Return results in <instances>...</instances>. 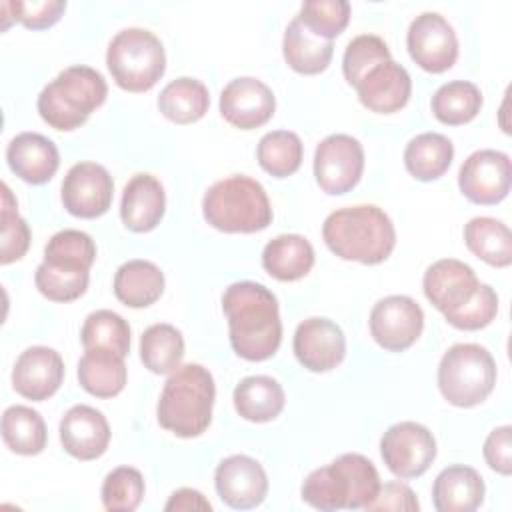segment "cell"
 <instances>
[{
  "label": "cell",
  "mask_w": 512,
  "mask_h": 512,
  "mask_svg": "<svg viewBox=\"0 0 512 512\" xmlns=\"http://www.w3.org/2000/svg\"><path fill=\"white\" fill-rule=\"evenodd\" d=\"M216 386L202 364H182L170 372L156 406L158 424L180 436H200L212 422Z\"/></svg>",
  "instance_id": "obj_3"
},
{
  "label": "cell",
  "mask_w": 512,
  "mask_h": 512,
  "mask_svg": "<svg viewBox=\"0 0 512 512\" xmlns=\"http://www.w3.org/2000/svg\"><path fill=\"white\" fill-rule=\"evenodd\" d=\"M498 314V296L492 286L482 284L474 298L458 312L446 316V322L458 330H480L486 328Z\"/></svg>",
  "instance_id": "obj_44"
},
{
  "label": "cell",
  "mask_w": 512,
  "mask_h": 512,
  "mask_svg": "<svg viewBox=\"0 0 512 512\" xmlns=\"http://www.w3.org/2000/svg\"><path fill=\"white\" fill-rule=\"evenodd\" d=\"M364 172V148L348 134L326 136L314 152V178L332 196L350 192Z\"/></svg>",
  "instance_id": "obj_9"
},
{
  "label": "cell",
  "mask_w": 512,
  "mask_h": 512,
  "mask_svg": "<svg viewBox=\"0 0 512 512\" xmlns=\"http://www.w3.org/2000/svg\"><path fill=\"white\" fill-rule=\"evenodd\" d=\"M476 272L456 258H442L430 264L422 278V288L430 304L446 316L464 308L478 292Z\"/></svg>",
  "instance_id": "obj_15"
},
{
  "label": "cell",
  "mask_w": 512,
  "mask_h": 512,
  "mask_svg": "<svg viewBox=\"0 0 512 512\" xmlns=\"http://www.w3.org/2000/svg\"><path fill=\"white\" fill-rule=\"evenodd\" d=\"M108 86L104 76L90 66H68L38 94L40 118L60 132L80 128L104 104Z\"/></svg>",
  "instance_id": "obj_4"
},
{
  "label": "cell",
  "mask_w": 512,
  "mask_h": 512,
  "mask_svg": "<svg viewBox=\"0 0 512 512\" xmlns=\"http://www.w3.org/2000/svg\"><path fill=\"white\" fill-rule=\"evenodd\" d=\"M106 66L122 90L146 92L164 76V46L146 28H124L108 44Z\"/></svg>",
  "instance_id": "obj_7"
},
{
  "label": "cell",
  "mask_w": 512,
  "mask_h": 512,
  "mask_svg": "<svg viewBox=\"0 0 512 512\" xmlns=\"http://www.w3.org/2000/svg\"><path fill=\"white\" fill-rule=\"evenodd\" d=\"M312 34L334 40L344 32L350 20V4L346 0H308L296 16Z\"/></svg>",
  "instance_id": "obj_40"
},
{
  "label": "cell",
  "mask_w": 512,
  "mask_h": 512,
  "mask_svg": "<svg viewBox=\"0 0 512 512\" xmlns=\"http://www.w3.org/2000/svg\"><path fill=\"white\" fill-rule=\"evenodd\" d=\"M410 58L426 72L440 74L458 58V38L452 24L438 12H422L410 22L406 34Z\"/></svg>",
  "instance_id": "obj_10"
},
{
  "label": "cell",
  "mask_w": 512,
  "mask_h": 512,
  "mask_svg": "<svg viewBox=\"0 0 512 512\" xmlns=\"http://www.w3.org/2000/svg\"><path fill=\"white\" fill-rule=\"evenodd\" d=\"M420 508L416 494L404 482H386L380 486L376 498L364 510H396L416 512Z\"/></svg>",
  "instance_id": "obj_47"
},
{
  "label": "cell",
  "mask_w": 512,
  "mask_h": 512,
  "mask_svg": "<svg viewBox=\"0 0 512 512\" xmlns=\"http://www.w3.org/2000/svg\"><path fill=\"white\" fill-rule=\"evenodd\" d=\"M468 250L490 266L506 268L512 264V232L496 218L476 216L464 226Z\"/></svg>",
  "instance_id": "obj_31"
},
{
  "label": "cell",
  "mask_w": 512,
  "mask_h": 512,
  "mask_svg": "<svg viewBox=\"0 0 512 512\" xmlns=\"http://www.w3.org/2000/svg\"><path fill=\"white\" fill-rule=\"evenodd\" d=\"M282 52L286 64L298 72V74H320L328 68L334 44L332 40H324L316 34H312L298 18H294L284 32L282 40Z\"/></svg>",
  "instance_id": "obj_28"
},
{
  "label": "cell",
  "mask_w": 512,
  "mask_h": 512,
  "mask_svg": "<svg viewBox=\"0 0 512 512\" xmlns=\"http://www.w3.org/2000/svg\"><path fill=\"white\" fill-rule=\"evenodd\" d=\"M62 204L78 218H98L108 212L114 196L110 172L96 162L74 164L62 180Z\"/></svg>",
  "instance_id": "obj_13"
},
{
  "label": "cell",
  "mask_w": 512,
  "mask_h": 512,
  "mask_svg": "<svg viewBox=\"0 0 512 512\" xmlns=\"http://www.w3.org/2000/svg\"><path fill=\"white\" fill-rule=\"evenodd\" d=\"M484 460L486 464L502 474L510 476L512 472V428L510 426H498L494 428L486 442H484Z\"/></svg>",
  "instance_id": "obj_46"
},
{
  "label": "cell",
  "mask_w": 512,
  "mask_h": 512,
  "mask_svg": "<svg viewBox=\"0 0 512 512\" xmlns=\"http://www.w3.org/2000/svg\"><path fill=\"white\" fill-rule=\"evenodd\" d=\"M354 88L362 106L376 114H392L408 104L412 80L408 70L390 58L370 68Z\"/></svg>",
  "instance_id": "obj_19"
},
{
  "label": "cell",
  "mask_w": 512,
  "mask_h": 512,
  "mask_svg": "<svg viewBox=\"0 0 512 512\" xmlns=\"http://www.w3.org/2000/svg\"><path fill=\"white\" fill-rule=\"evenodd\" d=\"M6 160L10 170L28 184H46L60 166L56 144L38 132L14 136L8 142Z\"/></svg>",
  "instance_id": "obj_21"
},
{
  "label": "cell",
  "mask_w": 512,
  "mask_h": 512,
  "mask_svg": "<svg viewBox=\"0 0 512 512\" xmlns=\"http://www.w3.org/2000/svg\"><path fill=\"white\" fill-rule=\"evenodd\" d=\"M342 508H366L380 490V476L374 464L356 452L338 456L328 464Z\"/></svg>",
  "instance_id": "obj_23"
},
{
  "label": "cell",
  "mask_w": 512,
  "mask_h": 512,
  "mask_svg": "<svg viewBox=\"0 0 512 512\" xmlns=\"http://www.w3.org/2000/svg\"><path fill=\"white\" fill-rule=\"evenodd\" d=\"M126 364L124 356L106 350L92 348L86 350L78 362V382L80 386L96 398H114L126 386Z\"/></svg>",
  "instance_id": "obj_26"
},
{
  "label": "cell",
  "mask_w": 512,
  "mask_h": 512,
  "mask_svg": "<svg viewBox=\"0 0 512 512\" xmlns=\"http://www.w3.org/2000/svg\"><path fill=\"white\" fill-rule=\"evenodd\" d=\"M184 356L182 332L172 324H152L140 336V360L154 374L174 372Z\"/></svg>",
  "instance_id": "obj_36"
},
{
  "label": "cell",
  "mask_w": 512,
  "mask_h": 512,
  "mask_svg": "<svg viewBox=\"0 0 512 512\" xmlns=\"http://www.w3.org/2000/svg\"><path fill=\"white\" fill-rule=\"evenodd\" d=\"M30 246V228L18 214L16 200L6 184H2V246L0 262L12 264L20 260Z\"/></svg>",
  "instance_id": "obj_42"
},
{
  "label": "cell",
  "mask_w": 512,
  "mask_h": 512,
  "mask_svg": "<svg viewBox=\"0 0 512 512\" xmlns=\"http://www.w3.org/2000/svg\"><path fill=\"white\" fill-rule=\"evenodd\" d=\"M512 164L500 150H476L460 166L458 188L474 204L492 206L510 192Z\"/></svg>",
  "instance_id": "obj_11"
},
{
  "label": "cell",
  "mask_w": 512,
  "mask_h": 512,
  "mask_svg": "<svg viewBox=\"0 0 512 512\" xmlns=\"http://www.w3.org/2000/svg\"><path fill=\"white\" fill-rule=\"evenodd\" d=\"M166 512H174V510H182V512H190V510H212V504L204 498L202 492L194 490V488H180L176 492L170 494L168 502L164 504Z\"/></svg>",
  "instance_id": "obj_48"
},
{
  "label": "cell",
  "mask_w": 512,
  "mask_h": 512,
  "mask_svg": "<svg viewBox=\"0 0 512 512\" xmlns=\"http://www.w3.org/2000/svg\"><path fill=\"white\" fill-rule=\"evenodd\" d=\"M210 106L208 88L190 76L168 82L158 96V110L174 124L198 122Z\"/></svg>",
  "instance_id": "obj_32"
},
{
  "label": "cell",
  "mask_w": 512,
  "mask_h": 512,
  "mask_svg": "<svg viewBox=\"0 0 512 512\" xmlns=\"http://www.w3.org/2000/svg\"><path fill=\"white\" fill-rule=\"evenodd\" d=\"M454 158V144L438 132H422L404 148V166L420 182H432L446 174Z\"/></svg>",
  "instance_id": "obj_29"
},
{
  "label": "cell",
  "mask_w": 512,
  "mask_h": 512,
  "mask_svg": "<svg viewBox=\"0 0 512 512\" xmlns=\"http://www.w3.org/2000/svg\"><path fill=\"white\" fill-rule=\"evenodd\" d=\"M100 494L108 512H132L144 498V478L132 466H118L106 474Z\"/></svg>",
  "instance_id": "obj_39"
},
{
  "label": "cell",
  "mask_w": 512,
  "mask_h": 512,
  "mask_svg": "<svg viewBox=\"0 0 512 512\" xmlns=\"http://www.w3.org/2000/svg\"><path fill=\"white\" fill-rule=\"evenodd\" d=\"M80 340L86 350L106 348L126 356L130 352V324L112 310H96L86 316Z\"/></svg>",
  "instance_id": "obj_38"
},
{
  "label": "cell",
  "mask_w": 512,
  "mask_h": 512,
  "mask_svg": "<svg viewBox=\"0 0 512 512\" xmlns=\"http://www.w3.org/2000/svg\"><path fill=\"white\" fill-rule=\"evenodd\" d=\"M482 92L468 80H452L442 84L432 96V114L448 126H462L474 120L482 108Z\"/></svg>",
  "instance_id": "obj_35"
},
{
  "label": "cell",
  "mask_w": 512,
  "mask_h": 512,
  "mask_svg": "<svg viewBox=\"0 0 512 512\" xmlns=\"http://www.w3.org/2000/svg\"><path fill=\"white\" fill-rule=\"evenodd\" d=\"M2 440L14 454L34 456L46 448L48 432L40 412L14 404L2 414Z\"/></svg>",
  "instance_id": "obj_34"
},
{
  "label": "cell",
  "mask_w": 512,
  "mask_h": 512,
  "mask_svg": "<svg viewBox=\"0 0 512 512\" xmlns=\"http://www.w3.org/2000/svg\"><path fill=\"white\" fill-rule=\"evenodd\" d=\"M274 110V92L252 76L234 78L220 94V114L240 130H254L266 124L274 116Z\"/></svg>",
  "instance_id": "obj_17"
},
{
  "label": "cell",
  "mask_w": 512,
  "mask_h": 512,
  "mask_svg": "<svg viewBox=\"0 0 512 512\" xmlns=\"http://www.w3.org/2000/svg\"><path fill=\"white\" fill-rule=\"evenodd\" d=\"M90 274H70V272H60L44 262L36 268L34 282L36 288L42 296H46L52 302H72L80 298L86 288H88Z\"/></svg>",
  "instance_id": "obj_43"
},
{
  "label": "cell",
  "mask_w": 512,
  "mask_h": 512,
  "mask_svg": "<svg viewBox=\"0 0 512 512\" xmlns=\"http://www.w3.org/2000/svg\"><path fill=\"white\" fill-rule=\"evenodd\" d=\"M380 456L398 478L422 476L436 458L432 432L412 420L392 424L380 438Z\"/></svg>",
  "instance_id": "obj_8"
},
{
  "label": "cell",
  "mask_w": 512,
  "mask_h": 512,
  "mask_svg": "<svg viewBox=\"0 0 512 512\" xmlns=\"http://www.w3.org/2000/svg\"><path fill=\"white\" fill-rule=\"evenodd\" d=\"M12 12V20L30 30H44L54 26L66 10L64 0H30V2H6Z\"/></svg>",
  "instance_id": "obj_45"
},
{
  "label": "cell",
  "mask_w": 512,
  "mask_h": 512,
  "mask_svg": "<svg viewBox=\"0 0 512 512\" xmlns=\"http://www.w3.org/2000/svg\"><path fill=\"white\" fill-rule=\"evenodd\" d=\"M214 486L224 504L236 510H248L264 502L268 476L258 460L246 454H232L216 466Z\"/></svg>",
  "instance_id": "obj_14"
},
{
  "label": "cell",
  "mask_w": 512,
  "mask_h": 512,
  "mask_svg": "<svg viewBox=\"0 0 512 512\" xmlns=\"http://www.w3.org/2000/svg\"><path fill=\"white\" fill-rule=\"evenodd\" d=\"M232 350L248 360L262 362L276 354L282 342V322L276 296L258 282H234L222 294Z\"/></svg>",
  "instance_id": "obj_1"
},
{
  "label": "cell",
  "mask_w": 512,
  "mask_h": 512,
  "mask_svg": "<svg viewBox=\"0 0 512 512\" xmlns=\"http://www.w3.org/2000/svg\"><path fill=\"white\" fill-rule=\"evenodd\" d=\"M62 380L64 360L54 348L48 346L26 348L16 358L12 368L14 390L32 402H42L54 396Z\"/></svg>",
  "instance_id": "obj_18"
},
{
  "label": "cell",
  "mask_w": 512,
  "mask_h": 512,
  "mask_svg": "<svg viewBox=\"0 0 512 512\" xmlns=\"http://www.w3.org/2000/svg\"><path fill=\"white\" fill-rule=\"evenodd\" d=\"M292 348L306 370L330 372L344 360L346 338L336 322L314 316L298 324Z\"/></svg>",
  "instance_id": "obj_16"
},
{
  "label": "cell",
  "mask_w": 512,
  "mask_h": 512,
  "mask_svg": "<svg viewBox=\"0 0 512 512\" xmlns=\"http://www.w3.org/2000/svg\"><path fill=\"white\" fill-rule=\"evenodd\" d=\"M322 238L338 258L372 266L392 254L396 230L382 208L358 204L328 214L322 226Z\"/></svg>",
  "instance_id": "obj_2"
},
{
  "label": "cell",
  "mask_w": 512,
  "mask_h": 512,
  "mask_svg": "<svg viewBox=\"0 0 512 512\" xmlns=\"http://www.w3.org/2000/svg\"><path fill=\"white\" fill-rule=\"evenodd\" d=\"M302 156V140L296 132L290 130L266 132L256 148L258 164L274 178H286L294 174L302 164Z\"/></svg>",
  "instance_id": "obj_37"
},
{
  "label": "cell",
  "mask_w": 512,
  "mask_h": 512,
  "mask_svg": "<svg viewBox=\"0 0 512 512\" xmlns=\"http://www.w3.org/2000/svg\"><path fill=\"white\" fill-rule=\"evenodd\" d=\"M166 210L164 186L152 174H134L122 192L120 218L132 232L154 230Z\"/></svg>",
  "instance_id": "obj_22"
},
{
  "label": "cell",
  "mask_w": 512,
  "mask_h": 512,
  "mask_svg": "<svg viewBox=\"0 0 512 512\" xmlns=\"http://www.w3.org/2000/svg\"><path fill=\"white\" fill-rule=\"evenodd\" d=\"M234 408L250 422H270L284 408V390L272 376H248L234 388Z\"/></svg>",
  "instance_id": "obj_30"
},
{
  "label": "cell",
  "mask_w": 512,
  "mask_h": 512,
  "mask_svg": "<svg viewBox=\"0 0 512 512\" xmlns=\"http://www.w3.org/2000/svg\"><path fill=\"white\" fill-rule=\"evenodd\" d=\"M96 260V244L90 234L74 228L56 232L44 246V264L70 274H86Z\"/></svg>",
  "instance_id": "obj_33"
},
{
  "label": "cell",
  "mask_w": 512,
  "mask_h": 512,
  "mask_svg": "<svg viewBox=\"0 0 512 512\" xmlns=\"http://www.w3.org/2000/svg\"><path fill=\"white\" fill-rule=\"evenodd\" d=\"M424 312L416 300L392 294L378 300L370 312V334L378 346L390 352L410 348L422 334Z\"/></svg>",
  "instance_id": "obj_12"
},
{
  "label": "cell",
  "mask_w": 512,
  "mask_h": 512,
  "mask_svg": "<svg viewBox=\"0 0 512 512\" xmlns=\"http://www.w3.org/2000/svg\"><path fill=\"white\" fill-rule=\"evenodd\" d=\"M164 292V274L150 260H128L114 274V296L130 308H146Z\"/></svg>",
  "instance_id": "obj_27"
},
{
  "label": "cell",
  "mask_w": 512,
  "mask_h": 512,
  "mask_svg": "<svg viewBox=\"0 0 512 512\" xmlns=\"http://www.w3.org/2000/svg\"><path fill=\"white\" fill-rule=\"evenodd\" d=\"M60 442L64 450L78 460L100 458L110 444L106 416L86 404L72 406L60 420Z\"/></svg>",
  "instance_id": "obj_20"
},
{
  "label": "cell",
  "mask_w": 512,
  "mask_h": 512,
  "mask_svg": "<svg viewBox=\"0 0 512 512\" xmlns=\"http://www.w3.org/2000/svg\"><path fill=\"white\" fill-rule=\"evenodd\" d=\"M496 384V362L492 354L472 342L450 346L438 364V388L444 400L458 408L484 402Z\"/></svg>",
  "instance_id": "obj_6"
},
{
  "label": "cell",
  "mask_w": 512,
  "mask_h": 512,
  "mask_svg": "<svg viewBox=\"0 0 512 512\" xmlns=\"http://www.w3.org/2000/svg\"><path fill=\"white\" fill-rule=\"evenodd\" d=\"M388 44L376 34H360L352 38L344 50L342 72L350 86H356L362 76L376 64L390 60Z\"/></svg>",
  "instance_id": "obj_41"
},
{
  "label": "cell",
  "mask_w": 512,
  "mask_h": 512,
  "mask_svg": "<svg viewBox=\"0 0 512 512\" xmlns=\"http://www.w3.org/2000/svg\"><path fill=\"white\" fill-rule=\"evenodd\" d=\"M482 476L464 464L444 468L432 484V502L438 512H472L484 500Z\"/></svg>",
  "instance_id": "obj_24"
},
{
  "label": "cell",
  "mask_w": 512,
  "mask_h": 512,
  "mask_svg": "<svg viewBox=\"0 0 512 512\" xmlns=\"http://www.w3.org/2000/svg\"><path fill=\"white\" fill-rule=\"evenodd\" d=\"M262 266L280 282L300 280L314 266V248L300 234H280L264 246Z\"/></svg>",
  "instance_id": "obj_25"
},
{
  "label": "cell",
  "mask_w": 512,
  "mask_h": 512,
  "mask_svg": "<svg viewBox=\"0 0 512 512\" xmlns=\"http://www.w3.org/2000/svg\"><path fill=\"white\" fill-rule=\"evenodd\" d=\"M206 222L228 234H252L270 226L272 206L264 186L244 174L214 182L202 198Z\"/></svg>",
  "instance_id": "obj_5"
}]
</instances>
